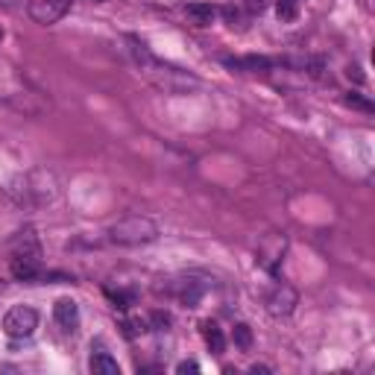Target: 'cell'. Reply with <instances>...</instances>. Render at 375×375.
Listing matches in <instances>:
<instances>
[{
	"instance_id": "cell-7",
	"label": "cell",
	"mask_w": 375,
	"mask_h": 375,
	"mask_svg": "<svg viewBox=\"0 0 375 375\" xmlns=\"http://www.w3.org/2000/svg\"><path fill=\"white\" fill-rule=\"evenodd\" d=\"M223 62L232 67V71H244V74H267L273 67V59H267V56H244V59L226 56Z\"/></svg>"
},
{
	"instance_id": "cell-19",
	"label": "cell",
	"mask_w": 375,
	"mask_h": 375,
	"mask_svg": "<svg viewBox=\"0 0 375 375\" xmlns=\"http://www.w3.org/2000/svg\"><path fill=\"white\" fill-rule=\"evenodd\" d=\"M176 372H179V375H185V372H200V364H197V360H182V364L176 367Z\"/></svg>"
},
{
	"instance_id": "cell-22",
	"label": "cell",
	"mask_w": 375,
	"mask_h": 375,
	"mask_svg": "<svg viewBox=\"0 0 375 375\" xmlns=\"http://www.w3.org/2000/svg\"><path fill=\"white\" fill-rule=\"evenodd\" d=\"M249 372H255V375H258V372H270V367H258V364H255V367L249 369Z\"/></svg>"
},
{
	"instance_id": "cell-23",
	"label": "cell",
	"mask_w": 375,
	"mask_h": 375,
	"mask_svg": "<svg viewBox=\"0 0 375 375\" xmlns=\"http://www.w3.org/2000/svg\"><path fill=\"white\" fill-rule=\"evenodd\" d=\"M18 0H0V6H15Z\"/></svg>"
},
{
	"instance_id": "cell-6",
	"label": "cell",
	"mask_w": 375,
	"mask_h": 375,
	"mask_svg": "<svg viewBox=\"0 0 375 375\" xmlns=\"http://www.w3.org/2000/svg\"><path fill=\"white\" fill-rule=\"evenodd\" d=\"M9 270L18 282H35L41 276V258L35 255H12L9 258Z\"/></svg>"
},
{
	"instance_id": "cell-8",
	"label": "cell",
	"mask_w": 375,
	"mask_h": 375,
	"mask_svg": "<svg viewBox=\"0 0 375 375\" xmlns=\"http://www.w3.org/2000/svg\"><path fill=\"white\" fill-rule=\"evenodd\" d=\"M12 255H35L41 258V246H38V238L33 229H24L12 238Z\"/></svg>"
},
{
	"instance_id": "cell-10",
	"label": "cell",
	"mask_w": 375,
	"mask_h": 375,
	"mask_svg": "<svg viewBox=\"0 0 375 375\" xmlns=\"http://www.w3.org/2000/svg\"><path fill=\"white\" fill-rule=\"evenodd\" d=\"M200 328H202V337H205L208 352H212V355H223L226 352V335H223V328H220L217 323H212V319H205Z\"/></svg>"
},
{
	"instance_id": "cell-4",
	"label": "cell",
	"mask_w": 375,
	"mask_h": 375,
	"mask_svg": "<svg viewBox=\"0 0 375 375\" xmlns=\"http://www.w3.org/2000/svg\"><path fill=\"white\" fill-rule=\"evenodd\" d=\"M296 302H299V294L294 287L290 285H276L267 294V311L273 317H287V314H294Z\"/></svg>"
},
{
	"instance_id": "cell-11",
	"label": "cell",
	"mask_w": 375,
	"mask_h": 375,
	"mask_svg": "<svg viewBox=\"0 0 375 375\" xmlns=\"http://www.w3.org/2000/svg\"><path fill=\"white\" fill-rule=\"evenodd\" d=\"M88 369L94 375H120V364L109 352H94L88 360Z\"/></svg>"
},
{
	"instance_id": "cell-14",
	"label": "cell",
	"mask_w": 375,
	"mask_h": 375,
	"mask_svg": "<svg viewBox=\"0 0 375 375\" xmlns=\"http://www.w3.org/2000/svg\"><path fill=\"white\" fill-rule=\"evenodd\" d=\"M234 346H238V349H253V328H249L246 323H238L234 326Z\"/></svg>"
},
{
	"instance_id": "cell-9",
	"label": "cell",
	"mask_w": 375,
	"mask_h": 375,
	"mask_svg": "<svg viewBox=\"0 0 375 375\" xmlns=\"http://www.w3.org/2000/svg\"><path fill=\"white\" fill-rule=\"evenodd\" d=\"M173 294L179 296V302H182L185 308H197L200 299H202V285L193 282V279H182V282H176Z\"/></svg>"
},
{
	"instance_id": "cell-17",
	"label": "cell",
	"mask_w": 375,
	"mask_h": 375,
	"mask_svg": "<svg viewBox=\"0 0 375 375\" xmlns=\"http://www.w3.org/2000/svg\"><path fill=\"white\" fill-rule=\"evenodd\" d=\"M123 331H127L129 337H135V335H141V331H147V323L144 319H123Z\"/></svg>"
},
{
	"instance_id": "cell-25",
	"label": "cell",
	"mask_w": 375,
	"mask_h": 375,
	"mask_svg": "<svg viewBox=\"0 0 375 375\" xmlns=\"http://www.w3.org/2000/svg\"><path fill=\"white\" fill-rule=\"evenodd\" d=\"M94 3H103V0H94Z\"/></svg>"
},
{
	"instance_id": "cell-12",
	"label": "cell",
	"mask_w": 375,
	"mask_h": 375,
	"mask_svg": "<svg viewBox=\"0 0 375 375\" xmlns=\"http://www.w3.org/2000/svg\"><path fill=\"white\" fill-rule=\"evenodd\" d=\"M185 15L191 24H197V26H208L214 18H217V9L212 3H188L185 6Z\"/></svg>"
},
{
	"instance_id": "cell-16",
	"label": "cell",
	"mask_w": 375,
	"mask_h": 375,
	"mask_svg": "<svg viewBox=\"0 0 375 375\" xmlns=\"http://www.w3.org/2000/svg\"><path fill=\"white\" fill-rule=\"evenodd\" d=\"M346 106H352V109H360V112H372V103L369 100H364L360 94H346Z\"/></svg>"
},
{
	"instance_id": "cell-2",
	"label": "cell",
	"mask_w": 375,
	"mask_h": 375,
	"mask_svg": "<svg viewBox=\"0 0 375 375\" xmlns=\"http://www.w3.org/2000/svg\"><path fill=\"white\" fill-rule=\"evenodd\" d=\"M35 328H38V311L30 308V305H15V308H9L3 314V331L9 337L24 340V337H30Z\"/></svg>"
},
{
	"instance_id": "cell-5",
	"label": "cell",
	"mask_w": 375,
	"mask_h": 375,
	"mask_svg": "<svg viewBox=\"0 0 375 375\" xmlns=\"http://www.w3.org/2000/svg\"><path fill=\"white\" fill-rule=\"evenodd\" d=\"M53 319H56V326L62 331H77V326H79V305L74 299H67V296L56 299V305H53Z\"/></svg>"
},
{
	"instance_id": "cell-24",
	"label": "cell",
	"mask_w": 375,
	"mask_h": 375,
	"mask_svg": "<svg viewBox=\"0 0 375 375\" xmlns=\"http://www.w3.org/2000/svg\"><path fill=\"white\" fill-rule=\"evenodd\" d=\"M0 41H3V26H0Z\"/></svg>"
},
{
	"instance_id": "cell-3",
	"label": "cell",
	"mask_w": 375,
	"mask_h": 375,
	"mask_svg": "<svg viewBox=\"0 0 375 375\" xmlns=\"http://www.w3.org/2000/svg\"><path fill=\"white\" fill-rule=\"evenodd\" d=\"M67 9H71V0H30V18L45 26L62 21Z\"/></svg>"
},
{
	"instance_id": "cell-1",
	"label": "cell",
	"mask_w": 375,
	"mask_h": 375,
	"mask_svg": "<svg viewBox=\"0 0 375 375\" xmlns=\"http://www.w3.org/2000/svg\"><path fill=\"white\" fill-rule=\"evenodd\" d=\"M159 238V226L150 217H123L109 229V241L118 246H141Z\"/></svg>"
},
{
	"instance_id": "cell-21",
	"label": "cell",
	"mask_w": 375,
	"mask_h": 375,
	"mask_svg": "<svg viewBox=\"0 0 375 375\" xmlns=\"http://www.w3.org/2000/svg\"><path fill=\"white\" fill-rule=\"evenodd\" d=\"M249 9H258L261 12L264 9V0H249Z\"/></svg>"
},
{
	"instance_id": "cell-13",
	"label": "cell",
	"mask_w": 375,
	"mask_h": 375,
	"mask_svg": "<svg viewBox=\"0 0 375 375\" xmlns=\"http://www.w3.org/2000/svg\"><path fill=\"white\" fill-rule=\"evenodd\" d=\"M106 296L112 299L115 308H120V311H127L135 305V290H106Z\"/></svg>"
},
{
	"instance_id": "cell-15",
	"label": "cell",
	"mask_w": 375,
	"mask_h": 375,
	"mask_svg": "<svg viewBox=\"0 0 375 375\" xmlns=\"http://www.w3.org/2000/svg\"><path fill=\"white\" fill-rule=\"evenodd\" d=\"M276 15L282 21H294L296 18V0H279V6H276Z\"/></svg>"
},
{
	"instance_id": "cell-18",
	"label": "cell",
	"mask_w": 375,
	"mask_h": 375,
	"mask_svg": "<svg viewBox=\"0 0 375 375\" xmlns=\"http://www.w3.org/2000/svg\"><path fill=\"white\" fill-rule=\"evenodd\" d=\"M150 323H152V326H156L159 331H164V328H168V326H170V317H168V314H161V311H156V314H152V317H150Z\"/></svg>"
},
{
	"instance_id": "cell-20",
	"label": "cell",
	"mask_w": 375,
	"mask_h": 375,
	"mask_svg": "<svg viewBox=\"0 0 375 375\" xmlns=\"http://www.w3.org/2000/svg\"><path fill=\"white\" fill-rule=\"evenodd\" d=\"M223 18L229 24H234V21H238V9H234V6H223Z\"/></svg>"
}]
</instances>
